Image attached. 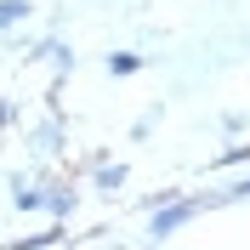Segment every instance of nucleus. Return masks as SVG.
Masks as SVG:
<instances>
[{"label": "nucleus", "instance_id": "nucleus-12", "mask_svg": "<svg viewBox=\"0 0 250 250\" xmlns=\"http://www.w3.org/2000/svg\"><path fill=\"white\" fill-rule=\"evenodd\" d=\"M12 120H17V103H12V97H0V131H6Z\"/></svg>", "mask_w": 250, "mask_h": 250}, {"label": "nucleus", "instance_id": "nucleus-11", "mask_svg": "<svg viewBox=\"0 0 250 250\" xmlns=\"http://www.w3.org/2000/svg\"><path fill=\"white\" fill-rule=\"evenodd\" d=\"M154 125H159V108H148V114H142L137 125H131V137H148V131H154Z\"/></svg>", "mask_w": 250, "mask_h": 250}, {"label": "nucleus", "instance_id": "nucleus-1", "mask_svg": "<svg viewBox=\"0 0 250 250\" xmlns=\"http://www.w3.org/2000/svg\"><path fill=\"white\" fill-rule=\"evenodd\" d=\"M199 210H205V205H199V193H193V199H165V205H154V216H148V239H154V245L176 239L188 222L199 216Z\"/></svg>", "mask_w": 250, "mask_h": 250}, {"label": "nucleus", "instance_id": "nucleus-8", "mask_svg": "<svg viewBox=\"0 0 250 250\" xmlns=\"http://www.w3.org/2000/svg\"><path fill=\"white\" fill-rule=\"evenodd\" d=\"M34 148H40V154H57V148H62V125H57V120L34 125Z\"/></svg>", "mask_w": 250, "mask_h": 250}, {"label": "nucleus", "instance_id": "nucleus-4", "mask_svg": "<svg viewBox=\"0 0 250 250\" xmlns=\"http://www.w3.org/2000/svg\"><path fill=\"white\" fill-rule=\"evenodd\" d=\"M12 205H17V210H46V188H34V182L17 176V182H12Z\"/></svg>", "mask_w": 250, "mask_h": 250}, {"label": "nucleus", "instance_id": "nucleus-6", "mask_svg": "<svg viewBox=\"0 0 250 250\" xmlns=\"http://www.w3.org/2000/svg\"><path fill=\"white\" fill-rule=\"evenodd\" d=\"M103 68H108L114 80H131V74L142 68V57H137V51H108V62H103Z\"/></svg>", "mask_w": 250, "mask_h": 250}, {"label": "nucleus", "instance_id": "nucleus-9", "mask_svg": "<svg viewBox=\"0 0 250 250\" xmlns=\"http://www.w3.org/2000/svg\"><path fill=\"white\" fill-rule=\"evenodd\" d=\"M40 57H46V62H57V68H74V51L62 46V40H40Z\"/></svg>", "mask_w": 250, "mask_h": 250}, {"label": "nucleus", "instance_id": "nucleus-10", "mask_svg": "<svg viewBox=\"0 0 250 250\" xmlns=\"http://www.w3.org/2000/svg\"><path fill=\"white\" fill-rule=\"evenodd\" d=\"M245 159H250V142H233V148H222L216 165H245Z\"/></svg>", "mask_w": 250, "mask_h": 250}, {"label": "nucleus", "instance_id": "nucleus-5", "mask_svg": "<svg viewBox=\"0 0 250 250\" xmlns=\"http://www.w3.org/2000/svg\"><path fill=\"white\" fill-rule=\"evenodd\" d=\"M74 205H80V193H74V188H46V210H51L57 222H68V216H74Z\"/></svg>", "mask_w": 250, "mask_h": 250}, {"label": "nucleus", "instance_id": "nucleus-2", "mask_svg": "<svg viewBox=\"0 0 250 250\" xmlns=\"http://www.w3.org/2000/svg\"><path fill=\"white\" fill-rule=\"evenodd\" d=\"M125 176H131V171H125V165H108V159H103V165H91V188H97V193H120Z\"/></svg>", "mask_w": 250, "mask_h": 250}, {"label": "nucleus", "instance_id": "nucleus-7", "mask_svg": "<svg viewBox=\"0 0 250 250\" xmlns=\"http://www.w3.org/2000/svg\"><path fill=\"white\" fill-rule=\"evenodd\" d=\"M34 0H0V29H17V23H29Z\"/></svg>", "mask_w": 250, "mask_h": 250}, {"label": "nucleus", "instance_id": "nucleus-3", "mask_svg": "<svg viewBox=\"0 0 250 250\" xmlns=\"http://www.w3.org/2000/svg\"><path fill=\"white\" fill-rule=\"evenodd\" d=\"M239 199H250V176H239V182H228L222 193H199V205H205V210H216V205H239Z\"/></svg>", "mask_w": 250, "mask_h": 250}]
</instances>
